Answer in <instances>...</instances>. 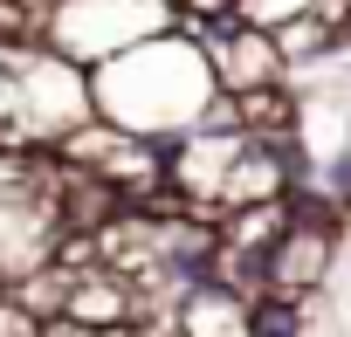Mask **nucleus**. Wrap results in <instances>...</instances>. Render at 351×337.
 <instances>
[{
	"label": "nucleus",
	"instance_id": "6e6552de",
	"mask_svg": "<svg viewBox=\"0 0 351 337\" xmlns=\"http://www.w3.org/2000/svg\"><path fill=\"white\" fill-rule=\"evenodd\" d=\"M276 42H282V62H289V69H317V62H330V55H337V35H330V28H324L317 14L289 21V28H282Z\"/></svg>",
	"mask_w": 351,
	"mask_h": 337
},
{
	"label": "nucleus",
	"instance_id": "f03ea898",
	"mask_svg": "<svg viewBox=\"0 0 351 337\" xmlns=\"http://www.w3.org/2000/svg\"><path fill=\"white\" fill-rule=\"evenodd\" d=\"M180 28V8L165 0H49V49L83 62V69H104L110 55L138 49V42H158Z\"/></svg>",
	"mask_w": 351,
	"mask_h": 337
},
{
	"label": "nucleus",
	"instance_id": "f8f14e48",
	"mask_svg": "<svg viewBox=\"0 0 351 337\" xmlns=\"http://www.w3.org/2000/svg\"><path fill=\"white\" fill-rule=\"evenodd\" d=\"M0 337H42V316H28L8 289H0Z\"/></svg>",
	"mask_w": 351,
	"mask_h": 337
},
{
	"label": "nucleus",
	"instance_id": "ddd939ff",
	"mask_svg": "<svg viewBox=\"0 0 351 337\" xmlns=\"http://www.w3.org/2000/svg\"><path fill=\"white\" fill-rule=\"evenodd\" d=\"M8 8H21V0H0V14H8Z\"/></svg>",
	"mask_w": 351,
	"mask_h": 337
},
{
	"label": "nucleus",
	"instance_id": "0eeeda50",
	"mask_svg": "<svg viewBox=\"0 0 351 337\" xmlns=\"http://www.w3.org/2000/svg\"><path fill=\"white\" fill-rule=\"evenodd\" d=\"M214 227H221V241H228V248H241V255L269 262V255L282 248V234L296 227V207H289V200H276V207H241V214H221Z\"/></svg>",
	"mask_w": 351,
	"mask_h": 337
},
{
	"label": "nucleus",
	"instance_id": "39448f33",
	"mask_svg": "<svg viewBox=\"0 0 351 337\" xmlns=\"http://www.w3.org/2000/svg\"><path fill=\"white\" fill-rule=\"evenodd\" d=\"M248 310L255 303H241L214 282H193L172 310V337H248Z\"/></svg>",
	"mask_w": 351,
	"mask_h": 337
},
{
	"label": "nucleus",
	"instance_id": "1a4fd4ad",
	"mask_svg": "<svg viewBox=\"0 0 351 337\" xmlns=\"http://www.w3.org/2000/svg\"><path fill=\"white\" fill-rule=\"evenodd\" d=\"M303 193H324L344 221H351V145H337L324 165H310V179H303Z\"/></svg>",
	"mask_w": 351,
	"mask_h": 337
},
{
	"label": "nucleus",
	"instance_id": "7ed1b4c3",
	"mask_svg": "<svg viewBox=\"0 0 351 337\" xmlns=\"http://www.w3.org/2000/svg\"><path fill=\"white\" fill-rule=\"evenodd\" d=\"M186 35L207 42V62H214V76H221V97H248V90L289 83L282 42L262 35V28H241V21H186Z\"/></svg>",
	"mask_w": 351,
	"mask_h": 337
},
{
	"label": "nucleus",
	"instance_id": "f257e3e1",
	"mask_svg": "<svg viewBox=\"0 0 351 337\" xmlns=\"http://www.w3.org/2000/svg\"><path fill=\"white\" fill-rule=\"evenodd\" d=\"M90 97H97L104 124H117L131 138H152V145H180L214 110L221 76H214L200 35L172 28V35L138 42V49L110 55L104 69H90Z\"/></svg>",
	"mask_w": 351,
	"mask_h": 337
},
{
	"label": "nucleus",
	"instance_id": "20e7f679",
	"mask_svg": "<svg viewBox=\"0 0 351 337\" xmlns=\"http://www.w3.org/2000/svg\"><path fill=\"white\" fill-rule=\"evenodd\" d=\"M69 316L90 323V330H117V323H138V289L110 269H76V289H69Z\"/></svg>",
	"mask_w": 351,
	"mask_h": 337
},
{
	"label": "nucleus",
	"instance_id": "9b49d317",
	"mask_svg": "<svg viewBox=\"0 0 351 337\" xmlns=\"http://www.w3.org/2000/svg\"><path fill=\"white\" fill-rule=\"evenodd\" d=\"M248 337H303V303L262 296V303L248 310Z\"/></svg>",
	"mask_w": 351,
	"mask_h": 337
},
{
	"label": "nucleus",
	"instance_id": "9d476101",
	"mask_svg": "<svg viewBox=\"0 0 351 337\" xmlns=\"http://www.w3.org/2000/svg\"><path fill=\"white\" fill-rule=\"evenodd\" d=\"M303 14H310V0H234V21L241 28H262V35H282Z\"/></svg>",
	"mask_w": 351,
	"mask_h": 337
},
{
	"label": "nucleus",
	"instance_id": "423d86ee",
	"mask_svg": "<svg viewBox=\"0 0 351 337\" xmlns=\"http://www.w3.org/2000/svg\"><path fill=\"white\" fill-rule=\"evenodd\" d=\"M234 117H241V138L248 145H303V103H296L289 83L234 97Z\"/></svg>",
	"mask_w": 351,
	"mask_h": 337
}]
</instances>
